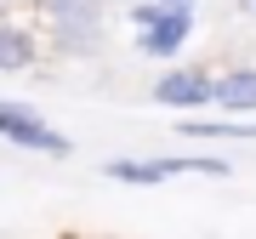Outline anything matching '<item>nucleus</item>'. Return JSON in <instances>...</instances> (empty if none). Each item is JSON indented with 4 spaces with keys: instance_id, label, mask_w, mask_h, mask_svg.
<instances>
[{
    "instance_id": "nucleus-1",
    "label": "nucleus",
    "mask_w": 256,
    "mask_h": 239,
    "mask_svg": "<svg viewBox=\"0 0 256 239\" xmlns=\"http://www.w3.org/2000/svg\"><path fill=\"white\" fill-rule=\"evenodd\" d=\"M131 23H137V46H142L148 57H176V46H182L188 28H194V12L137 6V12H131Z\"/></svg>"
},
{
    "instance_id": "nucleus-2",
    "label": "nucleus",
    "mask_w": 256,
    "mask_h": 239,
    "mask_svg": "<svg viewBox=\"0 0 256 239\" xmlns=\"http://www.w3.org/2000/svg\"><path fill=\"white\" fill-rule=\"evenodd\" d=\"M182 171H200V176H228V160H108L102 176H114V182H165V176H182Z\"/></svg>"
},
{
    "instance_id": "nucleus-3",
    "label": "nucleus",
    "mask_w": 256,
    "mask_h": 239,
    "mask_svg": "<svg viewBox=\"0 0 256 239\" xmlns=\"http://www.w3.org/2000/svg\"><path fill=\"white\" fill-rule=\"evenodd\" d=\"M0 137H12L18 148H40V154H68V137L52 131L46 120L23 102H0Z\"/></svg>"
},
{
    "instance_id": "nucleus-4",
    "label": "nucleus",
    "mask_w": 256,
    "mask_h": 239,
    "mask_svg": "<svg viewBox=\"0 0 256 239\" xmlns=\"http://www.w3.org/2000/svg\"><path fill=\"white\" fill-rule=\"evenodd\" d=\"M154 97H160V102H171V108L210 102V74H205V68H171V74L154 86Z\"/></svg>"
},
{
    "instance_id": "nucleus-5",
    "label": "nucleus",
    "mask_w": 256,
    "mask_h": 239,
    "mask_svg": "<svg viewBox=\"0 0 256 239\" xmlns=\"http://www.w3.org/2000/svg\"><path fill=\"white\" fill-rule=\"evenodd\" d=\"M210 102H222L228 114L256 108V68H228L222 80H210Z\"/></svg>"
},
{
    "instance_id": "nucleus-6",
    "label": "nucleus",
    "mask_w": 256,
    "mask_h": 239,
    "mask_svg": "<svg viewBox=\"0 0 256 239\" xmlns=\"http://www.w3.org/2000/svg\"><path fill=\"white\" fill-rule=\"evenodd\" d=\"M46 12L57 18V28L80 46V40H97V0H46Z\"/></svg>"
},
{
    "instance_id": "nucleus-7",
    "label": "nucleus",
    "mask_w": 256,
    "mask_h": 239,
    "mask_svg": "<svg viewBox=\"0 0 256 239\" xmlns=\"http://www.w3.org/2000/svg\"><path fill=\"white\" fill-rule=\"evenodd\" d=\"M28 63H34V40H28L23 28H0V68L18 74V68H28Z\"/></svg>"
},
{
    "instance_id": "nucleus-8",
    "label": "nucleus",
    "mask_w": 256,
    "mask_h": 239,
    "mask_svg": "<svg viewBox=\"0 0 256 239\" xmlns=\"http://www.w3.org/2000/svg\"><path fill=\"white\" fill-rule=\"evenodd\" d=\"M188 137H256V126H222V120H194V126H182Z\"/></svg>"
},
{
    "instance_id": "nucleus-9",
    "label": "nucleus",
    "mask_w": 256,
    "mask_h": 239,
    "mask_svg": "<svg viewBox=\"0 0 256 239\" xmlns=\"http://www.w3.org/2000/svg\"><path fill=\"white\" fill-rule=\"evenodd\" d=\"M165 12H194V0H160Z\"/></svg>"
},
{
    "instance_id": "nucleus-10",
    "label": "nucleus",
    "mask_w": 256,
    "mask_h": 239,
    "mask_svg": "<svg viewBox=\"0 0 256 239\" xmlns=\"http://www.w3.org/2000/svg\"><path fill=\"white\" fill-rule=\"evenodd\" d=\"M245 6H250V12H256V0H245Z\"/></svg>"
}]
</instances>
